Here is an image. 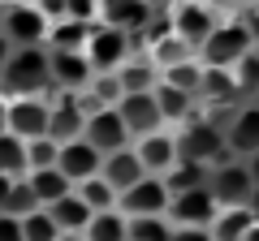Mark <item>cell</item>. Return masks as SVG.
I'll list each match as a JSON object with an SVG mask.
<instances>
[{"label":"cell","mask_w":259,"mask_h":241,"mask_svg":"<svg viewBox=\"0 0 259 241\" xmlns=\"http://www.w3.org/2000/svg\"><path fill=\"white\" fill-rule=\"evenodd\" d=\"M48 47H13L9 65L0 69V95H48Z\"/></svg>","instance_id":"obj_1"},{"label":"cell","mask_w":259,"mask_h":241,"mask_svg":"<svg viewBox=\"0 0 259 241\" xmlns=\"http://www.w3.org/2000/svg\"><path fill=\"white\" fill-rule=\"evenodd\" d=\"M177 159H194V164H207V168L229 159L221 120H212V116H190L186 120L182 130H177Z\"/></svg>","instance_id":"obj_2"},{"label":"cell","mask_w":259,"mask_h":241,"mask_svg":"<svg viewBox=\"0 0 259 241\" xmlns=\"http://www.w3.org/2000/svg\"><path fill=\"white\" fill-rule=\"evenodd\" d=\"M82 56L91 61L95 78L117 74V69L130 61V56H134V35H125V30H117V26H104V22H95V26H91V35H87Z\"/></svg>","instance_id":"obj_3"},{"label":"cell","mask_w":259,"mask_h":241,"mask_svg":"<svg viewBox=\"0 0 259 241\" xmlns=\"http://www.w3.org/2000/svg\"><path fill=\"white\" fill-rule=\"evenodd\" d=\"M250 47H255V43H250L246 18H229V22H216V30L203 39L199 61H203V65H216V69H233Z\"/></svg>","instance_id":"obj_4"},{"label":"cell","mask_w":259,"mask_h":241,"mask_svg":"<svg viewBox=\"0 0 259 241\" xmlns=\"http://www.w3.org/2000/svg\"><path fill=\"white\" fill-rule=\"evenodd\" d=\"M207 190L216 194L221 207H250L255 203V181H250L246 159H233V155L221 159L212 168V176H207Z\"/></svg>","instance_id":"obj_5"},{"label":"cell","mask_w":259,"mask_h":241,"mask_svg":"<svg viewBox=\"0 0 259 241\" xmlns=\"http://www.w3.org/2000/svg\"><path fill=\"white\" fill-rule=\"evenodd\" d=\"M225 130V147H229L233 159H250L259 151V103L255 99H242L229 116L221 120Z\"/></svg>","instance_id":"obj_6"},{"label":"cell","mask_w":259,"mask_h":241,"mask_svg":"<svg viewBox=\"0 0 259 241\" xmlns=\"http://www.w3.org/2000/svg\"><path fill=\"white\" fill-rule=\"evenodd\" d=\"M82 138L91 142L100 155H112V151L130 147V142H134V134L125 130V120H121V112H117V108H104V103H95V108L87 112Z\"/></svg>","instance_id":"obj_7"},{"label":"cell","mask_w":259,"mask_h":241,"mask_svg":"<svg viewBox=\"0 0 259 241\" xmlns=\"http://www.w3.org/2000/svg\"><path fill=\"white\" fill-rule=\"evenodd\" d=\"M0 35L13 47H44L48 39V18L35 5H5L0 9Z\"/></svg>","instance_id":"obj_8"},{"label":"cell","mask_w":259,"mask_h":241,"mask_svg":"<svg viewBox=\"0 0 259 241\" xmlns=\"http://www.w3.org/2000/svg\"><path fill=\"white\" fill-rule=\"evenodd\" d=\"M48 95H13L9 99V134H18L22 142L48 138V120H52V99Z\"/></svg>","instance_id":"obj_9"},{"label":"cell","mask_w":259,"mask_h":241,"mask_svg":"<svg viewBox=\"0 0 259 241\" xmlns=\"http://www.w3.org/2000/svg\"><path fill=\"white\" fill-rule=\"evenodd\" d=\"M168 22H173V35L182 39L190 52H199L203 39L216 30V13H212L207 0H177L173 13H168Z\"/></svg>","instance_id":"obj_10"},{"label":"cell","mask_w":259,"mask_h":241,"mask_svg":"<svg viewBox=\"0 0 259 241\" xmlns=\"http://www.w3.org/2000/svg\"><path fill=\"white\" fill-rule=\"evenodd\" d=\"M216 211H221V203H216V194L207 186L182 190V194H173V203H168V224H173V228H212Z\"/></svg>","instance_id":"obj_11"},{"label":"cell","mask_w":259,"mask_h":241,"mask_svg":"<svg viewBox=\"0 0 259 241\" xmlns=\"http://www.w3.org/2000/svg\"><path fill=\"white\" fill-rule=\"evenodd\" d=\"M168 203H173V194H168V186H164V176H143L139 186H130L125 194L117 198V211L121 215H168Z\"/></svg>","instance_id":"obj_12"},{"label":"cell","mask_w":259,"mask_h":241,"mask_svg":"<svg viewBox=\"0 0 259 241\" xmlns=\"http://www.w3.org/2000/svg\"><path fill=\"white\" fill-rule=\"evenodd\" d=\"M48 78H52V91L82 95V91H91L95 69L82 52H48Z\"/></svg>","instance_id":"obj_13"},{"label":"cell","mask_w":259,"mask_h":241,"mask_svg":"<svg viewBox=\"0 0 259 241\" xmlns=\"http://www.w3.org/2000/svg\"><path fill=\"white\" fill-rule=\"evenodd\" d=\"M52 120H48V138L56 142H69V138H82V125H87V103L82 95H69V91H52Z\"/></svg>","instance_id":"obj_14"},{"label":"cell","mask_w":259,"mask_h":241,"mask_svg":"<svg viewBox=\"0 0 259 241\" xmlns=\"http://www.w3.org/2000/svg\"><path fill=\"white\" fill-rule=\"evenodd\" d=\"M56 168H61L74 186H82V181H91V176H100V168H104V155L91 147L87 138H69V142H61V155H56Z\"/></svg>","instance_id":"obj_15"},{"label":"cell","mask_w":259,"mask_h":241,"mask_svg":"<svg viewBox=\"0 0 259 241\" xmlns=\"http://www.w3.org/2000/svg\"><path fill=\"white\" fill-rule=\"evenodd\" d=\"M134 155L143 159L151 176H164L168 168L177 164V134L173 130H151L143 138H134Z\"/></svg>","instance_id":"obj_16"},{"label":"cell","mask_w":259,"mask_h":241,"mask_svg":"<svg viewBox=\"0 0 259 241\" xmlns=\"http://www.w3.org/2000/svg\"><path fill=\"white\" fill-rule=\"evenodd\" d=\"M100 22L125 35H143L151 26V0H100Z\"/></svg>","instance_id":"obj_17"},{"label":"cell","mask_w":259,"mask_h":241,"mask_svg":"<svg viewBox=\"0 0 259 241\" xmlns=\"http://www.w3.org/2000/svg\"><path fill=\"white\" fill-rule=\"evenodd\" d=\"M117 112H121V120H125V130L134 134V138H143V134H151V130H164L160 108H156V95H151V91L121 95V99H117Z\"/></svg>","instance_id":"obj_18"},{"label":"cell","mask_w":259,"mask_h":241,"mask_svg":"<svg viewBox=\"0 0 259 241\" xmlns=\"http://www.w3.org/2000/svg\"><path fill=\"white\" fill-rule=\"evenodd\" d=\"M100 176L117 190V194H125L130 186H139L143 176H147V168H143V159L134 155V142H130V147H121V151H112V155H104Z\"/></svg>","instance_id":"obj_19"},{"label":"cell","mask_w":259,"mask_h":241,"mask_svg":"<svg viewBox=\"0 0 259 241\" xmlns=\"http://www.w3.org/2000/svg\"><path fill=\"white\" fill-rule=\"evenodd\" d=\"M22 181L30 186V194H35L39 207H52V203H61L65 194H74V181H69L61 168H35V172H26Z\"/></svg>","instance_id":"obj_20"},{"label":"cell","mask_w":259,"mask_h":241,"mask_svg":"<svg viewBox=\"0 0 259 241\" xmlns=\"http://www.w3.org/2000/svg\"><path fill=\"white\" fill-rule=\"evenodd\" d=\"M199 99H207L212 108H221V103H242V91H238V82H233V69H216V65H203Z\"/></svg>","instance_id":"obj_21"},{"label":"cell","mask_w":259,"mask_h":241,"mask_svg":"<svg viewBox=\"0 0 259 241\" xmlns=\"http://www.w3.org/2000/svg\"><path fill=\"white\" fill-rule=\"evenodd\" d=\"M117 86H121V95H139V91H156V82H160V69L151 65L147 56H130L125 65L117 69Z\"/></svg>","instance_id":"obj_22"},{"label":"cell","mask_w":259,"mask_h":241,"mask_svg":"<svg viewBox=\"0 0 259 241\" xmlns=\"http://www.w3.org/2000/svg\"><path fill=\"white\" fill-rule=\"evenodd\" d=\"M156 108H160V120L164 125H186V120L194 116V95H186V91H177V86H168V82H156Z\"/></svg>","instance_id":"obj_23"},{"label":"cell","mask_w":259,"mask_h":241,"mask_svg":"<svg viewBox=\"0 0 259 241\" xmlns=\"http://www.w3.org/2000/svg\"><path fill=\"white\" fill-rule=\"evenodd\" d=\"M48 215L56 220V228H61V232H87V224H91L95 211L82 203V198H78V190H74V194H65L61 203L48 207Z\"/></svg>","instance_id":"obj_24"},{"label":"cell","mask_w":259,"mask_h":241,"mask_svg":"<svg viewBox=\"0 0 259 241\" xmlns=\"http://www.w3.org/2000/svg\"><path fill=\"white\" fill-rule=\"evenodd\" d=\"M87 35H91V26L61 18V22H52V26H48L44 47H48V52H82V47H87Z\"/></svg>","instance_id":"obj_25"},{"label":"cell","mask_w":259,"mask_h":241,"mask_svg":"<svg viewBox=\"0 0 259 241\" xmlns=\"http://www.w3.org/2000/svg\"><path fill=\"white\" fill-rule=\"evenodd\" d=\"M255 224V207H221L212 220V237L216 241H242V232Z\"/></svg>","instance_id":"obj_26"},{"label":"cell","mask_w":259,"mask_h":241,"mask_svg":"<svg viewBox=\"0 0 259 241\" xmlns=\"http://www.w3.org/2000/svg\"><path fill=\"white\" fill-rule=\"evenodd\" d=\"M190 56H194V52L173 35V30H164V35L147 39V61H151L156 69H168V65H177V61H190Z\"/></svg>","instance_id":"obj_27"},{"label":"cell","mask_w":259,"mask_h":241,"mask_svg":"<svg viewBox=\"0 0 259 241\" xmlns=\"http://www.w3.org/2000/svg\"><path fill=\"white\" fill-rule=\"evenodd\" d=\"M207 176H212V168H207V164L177 159V164L164 172V186H168V194H182V190H199V186H207Z\"/></svg>","instance_id":"obj_28"},{"label":"cell","mask_w":259,"mask_h":241,"mask_svg":"<svg viewBox=\"0 0 259 241\" xmlns=\"http://www.w3.org/2000/svg\"><path fill=\"white\" fill-rule=\"evenodd\" d=\"M82 237L87 241H130V215L100 211V215H91V224H87Z\"/></svg>","instance_id":"obj_29"},{"label":"cell","mask_w":259,"mask_h":241,"mask_svg":"<svg viewBox=\"0 0 259 241\" xmlns=\"http://www.w3.org/2000/svg\"><path fill=\"white\" fill-rule=\"evenodd\" d=\"M160 82H168V86H177V91H186V95H194V99H199V82H203V61H199V56H190V61H177V65L160 69Z\"/></svg>","instance_id":"obj_30"},{"label":"cell","mask_w":259,"mask_h":241,"mask_svg":"<svg viewBox=\"0 0 259 241\" xmlns=\"http://www.w3.org/2000/svg\"><path fill=\"white\" fill-rule=\"evenodd\" d=\"M74 190H78V198H82L95 215H100V211H117V198L121 194L104 181V176H91V181H82V186H74Z\"/></svg>","instance_id":"obj_31"},{"label":"cell","mask_w":259,"mask_h":241,"mask_svg":"<svg viewBox=\"0 0 259 241\" xmlns=\"http://www.w3.org/2000/svg\"><path fill=\"white\" fill-rule=\"evenodd\" d=\"M0 172L22 181L26 176V142L18 134H0Z\"/></svg>","instance_id":"obj_32"},{"label":"cell","mask_w":259,"mask_h":241,"mask_svg":"<svg viewBox=\"0 0 259 241\" xmlns=\"http://www.w3.org/2000/svg\"><path fill=\"white\" fill-rule=\"evenodd\" d=\"M130 241H173V224H168V215H134Z\"/></svg>","instance_id":"obj_33"},{"label":"cell","mask_w":259,"mask_h":241,"mask_svg":"<svg viewBox=\"0 0 259 241\" xmlns=\"http://www.w3.org/2000/svg\"><path fill=\"white\" fill-rule=\"evenodd\" d=\"M22 241H61V228L48 215V207H35L30 215H22Z\"/></svg>","instance_id":"obj_34"},{"label":"cell","mask_w":259,"mask_h":241,"mask_svg":"<svg viewBox=\"0 0 259 241\" xmlns=\"http://www.w3.org/2000/svg\"><path fill=\"white\" fill-rule=\"evenodd\" d=\"M233 82H238L242 99H255L259 95V47H250L238 65H233Z\"/></svg>","instance_id":"obj_35"},{"label":"cell","mask_w":259,"mask_h":241,"mask_svg":"<svg viewBox=\"0 0 259 241\" xmlns=\"http://www.w3.org/2000/svg\"><path fill=\"white\" fill-rule=\"evenodd\" d=\"M56 155H61V142L56 138H30L26 142V172H35V168H56Z\"/></svg>","instance_id":"obj_36"},{"label":"cell","mask_w":259,"mask_h":241,"mask_svg":"<svg viewBox=\"0 0 259 241\" xmlns=\"http://www.w3.org/2000/svg\"><path fill=\"white\" fill-rule=\"evenodd\" d=\"M35 207L39 203H35V194H30V186H26V181H13V194H9V203H5V211L22 220V215H30Z\"/></svg>","instance_id":"obj_37"},{"label":"cell","mask_w":259,"mask_h":241,"mask_svg":"<svg viewBox=\"0 0 259 241\" xmlns=\"http://www.w3.org/2000/svg\"><path fill=\"white\" fill-rule=\"evenodd\" d=\"M65 18L82 22V26H95L100 22V0H65Z\"/></svg>","instance_id":"obj_38"},{"label":"cell","mask_w":259,"mask_h":241,"mask_svg":"<svg viewBox=\"0 0 259 241\" xmlns=\"http://www.w3.org/2000/svg\"><path fill=\"white\" fill-rule=\"evenodd\" d=\"M0 241H22V220L9 211H0Z\"/></svg>","instance_id":"obj_39"},{"label":"cell","mask_w":259,"mask_h":241,"mask_svg":"<svg viewBox=\"0 0 259 241\" xmlns=\"http://www.w3.org/2000/svg\"><path fill=\"white\" fill-rule=\"evenodd\" d=\"M35 9L44 13L48 26H52V22H61V18H65V0H35Z\"/></svg>","instance_id":"obj_40"},{"label":"cell","mask_w":259,"mask_h":241,"mask_svg":"<svg viewBox=\"0 0 259 241\" xmlns=\"http://www.w3.org/2000/svg\"><path fill=\"white\" fill-rule=\"evenodd\" d=\"M173 241H216L212 228H173Z\"/></svg>","instance_id":"obj_41"},{"label":"cell","mask_w":259,"mask_h":241,"mask_svg":"<svg viewBox=\"0 0 259 241\" xmlns=\"http://www.w3.org/2000/svg\"><path fill=\"white\" fill-rule=\"evenodd\" d=\"M246 30H250V43L259 47V9H250V13H246Z\"/></svg>","instance_id":"obj_42"},{"label":"cell","mask_w":259,"mask_h":241,"mask_svg":"<svg viewBox=\"0 0 259 241\" xmlns=\"http://www.w3.org/2000/svg\"><path fill=\"white\" fill-rule=\"evenodd\" d=\"M9 194H13V176L0 172V211H5V203H9Z\"/></svg>","instance_id":"obj_43"},{"label":"cell","mask_w":259,"mask_h":241,"mask_svg":"<svg viewBox=\"0 0 259 241\" xmlns=\"http://www.w3.org/2000/svg\"><path fill=\"white\" fill-rule=\"evenodd\" d=\"M0 134H9V95H0Z\"/></svg>","instance_id":"obj_44"},{"label":"cell","mask_w":259,"mask_h":241,"mask_svg":"<svg viewBox=\"0 0 259 241\" xmlns=\"http://www.w3.org/2000/svg\"><path fill=\"white\" fill-rule=\"evenodd\" d=\"M246 168H250V181H255V194H259V151L246 159Z\"/></svg>","instance_id":"obj_45"},{"label":"cell","mask_w":259,"mask_h":241,"mask_svg":"<svg viewBox=\"0 0 259 241\" xmlns=\"http://www.w3.org/2000/svg\"><path fill=\"white\" fill-rule=\"evenodd\" d=\"M9 56H13V43H9V39H5V35H0V69L9 65Z\"/></svg>","instance_id":"obj_46"},{"label":"cell","mask_w":259,"mask_h":241,"mask_svg":"<svg viewBox=\"0 0 259 241\" xmlns=\"http://www.w3.org/2000/svg\"><path fill=\"white\" fill-rule=\"evenodd\" d=\"M242 241H259V215H255V224H250V228L242 232Z\"/></svg>","instance_id":"obj_47"},{"label":"cell","mask_w":259,"mask_h":241,"mask_svg":"<svg viewBox=\"0 0 259 241\" xmlns=\"http://www.w3.org/2000/svg\"><path fill=\"white\" fill-rule=\"evenodd\" d=\"M61 241H87L82 232H61Z\"/></svg>","instance_id":"obj_48"},{"label":"cell","mask_w":259,"mask_h":241,"mask_svg":"<svg viewBox=\"0 0 259 241\" xmlns=\"http://www.w3.org/2000/svg\"><path fill=\"white\" fill-rule=\"evenodd\" d=\"M9 5H35V0H9Z\"/></svg>","instance_id":"obj_49"},{"label":"cell","mask_w":259,"mask_h":241,"mask_svg":"<svg viewBox=\"0 0 259 241\" xmlns=\"http://www.w3.org/2000/svg\"><path fill=\"white\" fill-rule=\"evenodd\" d=\"M250 207H255V215H259V194H255V203H250Z\"/></svg>","instance_id":"obj_50"},{"label":"cell","mask_w":259,"mask_h":241,"mask_svg":"<svg viewBox=\"0 0 259 241\" xmlns=\"http://www.w3.org/2000/svg\"><path fill=\"white\" fill-rule=\"evenodd\" d=\"M5 5H9V0H0V9H5Z\"/></svg>","instance_id":"obj_51"},{"label":"cell","mask_w":259,"mask_h":241,"mask_svg":"<svg viewBox=\"0 0 259 241\" xmlns=\"http://www.w3.org/2000/svg\"><path fill=\"white\" fill-rule=\"evenodd\" d=\"M207 5H212V0H207ZM216 5H225V0H216Z\"/></svg>","instance_id":"obj_52"},{"label":"cell","mask_w":259,"mask_h":241,"mask_svg":"<svg viewBox=\"0 0 259 241\" xmlns=\"http://www.w3.org/2000/svg\"><path fill=\"white\" fill-rule=\"evenodd\" d=\"M255 103H259V95H255Z\"/></svg>","instance_id":"obj_53"}]
</instances>
